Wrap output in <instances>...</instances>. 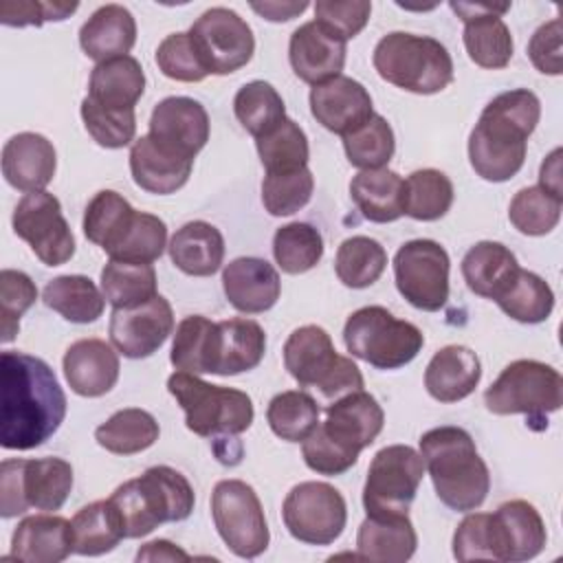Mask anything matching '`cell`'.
Segmentation results:
<instances>
[{
	"mask_svg": "<svg viewBox=\"0 0 563 563\" xmlns=\"http://www.w3.org/2000/svg\"><path fill=\"white\" fill-rule=\"evenodd\" d=\"M0 444L29 451L44 444L66 418V394L37 356L4 350L0 356Z\"/></svg>",
	"mask_w": 563,
	"mask_h": 563,
	"instance_id": "6da1fadb",
	"label": "cell"
},
{
	"mask_svg": "<svg viewBox=\"0 0 563 563\" xmlns=\"http://www.w3.org/2000/svg\"><path fill=\"white\" fill-rule=\"evenodd\" d=\"M539 117L541 101L528 88H515L493 97L468 136L473 172L488 183L510 180L523 167L528 139Z\"/></svg>",
	"mask_w": 563,
	"mask_h": 563,
	"instance_id": "7a4b0ae2",
	"label": "cell"
},
{
	"mask_svg": "<svg viewBox=\"0 0 563 563\" xmlns=\"http://www.w3.org/2000/svg\"><path fill=\"white\" fill-rule=\"evenodd\" d=\"M420 455L444 506L471 512L484 504L490 473L466 429L451 424L429 429L420 438Z\"/></svg>",
	"mask_w": 563,
	"mask_h": 563,
	"instance_id": "3957f363",
	"label": "cell"
},
{
	"mask_svg": "<svg viewBox=\"0 0 563 563\" xmlns=\"http://www.w3.org/2000/svg\"><path fill=\"white\" fill-rule=\"evenodd\" d=\"M108 499L123 521L125 539L147 537L161 523L185 521L196 504L189 479L165 464L150 466L139 477L123 482Z\"/></svg>",
	"mask_w": 563,
	"mask_h": 563,
	"instance_id": "277c9868",
	"label": "cell"
},
{
	"mask_svg": "<svg viewBox=\"0 0 563 563\" xmlns=\"http://www.w3.org/2000/svg\"><path fill=\"white\" fill-rule=\"evenodd\" d=\"M167 389L185 411V424L200 438L220 442H235L255 418L253 400L246 391L211 385L198 374L174 372L167 378Z\"/></svg>",
	"mask_w": 563,
	"mask_h": 563,
	"instance_id": "5b68a950",
	"label": "cell"
},
{
	"mask_svg": "<svg viewBox=\"0 0 563 563\" xmlns=\"http://www.w3.org/2000/svg\"><path fill=\"white\" fill-rule=\"evenodd\" d=\"M380 79L416 95H435L453 81V59L444 44L429 35L387 33L372 53Z\"/></svg>",
	"mask_w": 563,
	"mask_h": 563,
	"instance_id": "8992f818",
	"label": "cell"
},
{
	"mask_svg": "<svg viewBox=\"0 0 563 563\" xmlns=\"http://www.w3.org/2000/svg\"><path fill=\"white\" fill-rule=\"evenodd\" d=\"M484 405L495 416L523 413L534 431L548 427V413L563 405V378L559 369L534 358L508 363L484 391Z\"/></svg>",
	"mask_w": 563,
	"mask_h": 563,
	"instance_id": "52a82bcc",
	"label": "cell"
},
{
	"mask_svg": "<svg viewBox=\"0 0 563 563\" xmlns=\"http://www.w3.org/2000/svg\"><path fill=\"white\" fill-rule=\"evenodd\" d=\"M284 367L301 387H314L330 402L363 389V374L356 363L341 356L330 334L314 323L290 332L284 343Z\"/></svg>",
	"mask_w": 563,
	"mask_h": 563,
	"instance_id": "ba28073f",
	"label": "cell"
},
{
	"mask_svg": "<svg viewBox=\"0 0 563 563\" xmlns=\"http://www.w3.org/2000/svg\"><path fill=\"white\" fill-rule=\"evenodd\" d=\"M345 350L376 369H398L411 363L424 345L418 325L396 319L383 306L354 310L343 325Z\"/></svg>",
	"mask_w": 563,
	"mask_h": 563,
	"instance_id": "9c48e42d",
	"label": "cell"
},
{
	"mask_svg": "<svg viewBox=\"0 0 563 563\" xmlns=\"http://www.w3.org/2000/svg\"><path fill=\"white\" fill-rule=\"evenodd\" d=\"M73 490V466L62 457L4 460L0 464V515H24L29 508L59 510Z\"/></svg>",
	"mask_w": 563,
	"mask_h": 563,
	"instance_id": "30bf717a",
	"label": "cell"
},
{
	"mask_svg": "<svg viewBox=\"0 0 563 563\" xmlns=\"http://www.w3.org/2000/svg\"><path fill=\"white\" fill-rule=\"evenodd\" d=\"M211 517L220 539L240 559H255L266 552L271 532L262 501L251 484L222 479L211 493Z\"/></svg>",
	"mask_w": 563,
	"mask_h": 563,
	"instance_id": "8fae6325",
	"label": "cell"
},
{
	"mask_svg": "<svg viewBox=\"0 0 563 563\" xmlns=\"http://www.w3.org/2000/svg\"><path fill=\"white\" fill-rule=\"evenodd\" d=\"M424 475L420 451L409 444L383 446L369 462L363 486L365 515H409Z\"/></svg>",
	"mask_w": 563,
	"mask_h": 563,
	"instance_id": "7c38bea8",
	"label": "cell"
},
{
	"mask_svg": "<svg viewBox=\"0 0 563 563\" xmlns=\"http://www.w3.org/2000/svg\"><path fill=\"white\" fill-rule=\"evenodd\" d=\"M451 260L435 240H409L394 255L398 292L418 310L438 312L449 301Z\"/></svg>",
	"mask_w": 563,
	"mask_h": 563,
	"instance_id": "4fadbf2b",
	"label": "cell"
},
{
	"mask_svg": "<svg viewBox=\"0 0 563 563\" xmlns=\"http://www.w3.org/2000/svg\"><path fill=\"white\" fill-rule=\"evenodd\" d=\"M282 519L297 541L330 545L347 523V506L334 486L325 482H301L288 490L282 504Z\"/></svg>",
	"mask_w": 563,
	"mask_h": 563,
	"instance_id": "5bb4252c",
	"label": "cell"
},
{
	"mask_svg": "<svg viewBox=\"0 0 563 563\" xmlns=\"http://www.w3.org/2000/svg\"><path fill=\"white\" fill-rule=\"evenodd\" d=\"M11 224L46 266H62L75 255V235L62 213V202L44 189L20 198Z\"/></svg>",
	"mask_w": 563,
	"mask_h": 563,
	"instance_id": "9a60e30c",
	"label": "cell"
},
{
	"mask_svg": "<svg viewBox=\"0 0 563 563\" xmlns=\"http://www.w3.org/2000/svg\"><path fill=\"white\" fill-rule=\"evenodd\" d=\"M209 75H231L246 66L255 53V37L233 9L211 7L189 29Z\"/></svg>",
	"mask_w": 563,
	"mask_h": 563,
	"instance_id": "2e32d148",
	"label": "cell"
},
{
	"mask_svg": "<svg viewBox=\"0 0 563 563\" xmlns=\"http://www.w3.org/2000/svg\"><path fill=\"white\" fill-rule=\"evenodd\" d=\"M449 7L464 22V48L473 64L499 70L512 59L515 42L510 29L501 15L510 4H486V2H449Z\"/></svg>",
	"mask_w": 563,
	"mask_h": 563,
	"instance_id": "e0dca14e",
	"label": "cell"
},
{
	"mask_svg": "<svg viewBox=\"0 0 563 563\" xmlns=\"http://www.w3.org/2000/svg\"><path fill=\"white\" fill-rule=\"evenodd\" d=\"M108 330L112 345L125 358H147L174 332L172 303L156 295L136 308H114Z\"/></svg>",
	"mask_w": 563,
	"mask_h": 563,
	"instance_id": "ac0fdd59",
	"label": "cell"
},
{
	"mask_svg": "<svg viewBox=\"0 0 563 563\" xmlns=\"http://www.w3.org/2000/svg\"><path fill=\"white\" fill-rule=\"evenodd\" d=\"M385 424V411L378 400L365 391H352L325 407V420L319 422V431L343 451L358 457L367 449Z\"/></svg>",
	"mask_w": 563,
	"mask_h": 563,
	"instance_id": "d6986e66",
	"label": "cell"
},
{
	"mask_svg": "<svg viewBox=\"0 0 563 563\" xmlns=\"http://www.w3.org/2000/svg\"><path fill=\"white\" fill-rule=\"evenodd\" d=\"M147 134L169 152L194 161L209 141V114L191 97H165L152 110Z\"/></svg>",
	"mask_w": 563,
	"mask_h": 563,
	"instance_id": "ffe728a7",
	"label": "cell"
},
{
	"mask_svg": "<svg viewBox=\"0 0 563 563\" xmlns=\"http://www.w3.org/2000/svg\"><path fill=\"white\" fill-rule=\"evenodd\" d=\"M345 53L347 42L317 20L297 26L288 42L292 73L310 86L339 77L345 66Z\"/></svg>",
	"mask_w": 563,
	"mask_h": 563,
	"instance_id": "44dd1931",
	"label": "cell"
},
{
	"mask_svg": "<svg viewBox=\"0 0 563 563\" xmlns=\"http://www.w3.org/2000/svg\"><path fill=\"white\" fill-rule=\"evenodd\" d=\"M308 99L317 123L341 136L361 128L374 114L367 88L347 75L312 86Z\"/></svg>",
	"mask_w": 563,
	"mask_h": 563,
	"instance_id": "7402d4cb",
	"label": "cell"
},
{
	"mask_svg": "<svg viewBox=\"0 0 563 563\" xmlns=\"http://www.w3.org/2000/svg\"><path fill=\"white\" fill-rule=\"evenodd\" d=\"M222 288L238 312L260 314L277 303L282 279L262 257H235L222 271Z\"/></svg>",
	"mask_w": 563,
	"mask_h": 563,
	"instance_id": "603a6c76",
	"label": "cell"
},
{
	"mask_svg": "<svg viewBox=\"0 0 563 563\" xmlns=\"http://www.w3.org/2000/svg\"><path fill=\"white\" fill-rule=\"evenodd\" d=\"M55 169L57 154L44 134L20 132L2 147V176L18 191H42L53 180Z\"/></svg>",
	"mask_w": 563,
	"mask_h": 563,
	"instance_id": "cb8c5ba5",
	"label": "cell"
},
{
	"mask_svg": "<svg viewBox=\"0 0 563 563\" xmlns=\"http://www.w3.org/2000/svg\"><path fill=\"white\" fill-rule=\"evenodd\" d=\"M64 376L70 389L84 398L108 394L119 380V356L103 339H79L64 354Z\"/></svg>",
	"mask_w": 563,
	"mask_h": 563,
	"instance_id": "d4e9b609",
	"label": "cell"
},
{
	"mask_svg": "<svg viewBox=\"0 0 563 563\" xmlns=\"http://www.w3.org/2000/svg\"><path fill=\"white\" fill-rule=\"evenodd\" d=\"M493 515L499 561H530L545 548L548 532L539 510L526 499L504 501Z\"/></svg>",
	"mask_w": 563,
	"mask_h": 563,
	"instance_id": "484cf974",
	"label": "cell"
},
{
	"mask_svg": "<svg viewBox=\"0 0 563 563\" xmlns=\"http://www.w3.org/2000/svg\"><path fill=\"white\" fill-rule=\"evenodd\" d=\"M75 552L73 523L59 515L24 517L11 537V559L26 563H59Z\"/></svg>",
	"mask_w": 563,
	"mask_h": 563,
	"instance_id": "4316f807",
	"label": "cell"
},
{
	"mask_svg": "<svg viewBox=\"0 0 563 563\" xmlns=\"http://www.w3.org/2000/svg\"><path fill=\"white\" fill-rule=\"evenodd\" d=\"M191 165L194 161L169 152L150 134H143L130 147L132 178L147 194L167 196L178 191L189 180Z\"/></svg>",
	"mask_w": 563,
	"mask_h": 563,
	"instance_id": "83f0119b",
	"label": "cell"
},
{
	"mask_svg": "<svg viewBox=\"0 0 563 563\" xmlns=\"http://www.w3.org/2000/svg\"><path fill=\"white\" fill-rule=\"evenodd\" d=\"M482 378L479 356L466 345L440 347L427 369L424 387L438 402H457L475 391Z\"/></svg>",
	"mask_w": 563,
	"mask_h": 563,
	"instance_id": "f1b7e54d",
	"label": "cell"
},
{
	"mask_svg": "<svg viewBox=\"0 0 563 563\" xmlns=\"http://www.w3.org/2000/svg\"><path fill=\"white\" fill-rule=\"evenodd\" d=\"M418 545L409 515H367L356 532V556L378 563H405Z\"/></svg>",
	"mask_w": 563,
	"mask_h": 563,
	"instance_id": "f546056e",
	"label": "cell"
},
{
	"mask_svg": "<svg viewBox=\"0 0 563 563\" xmlns=\"http://www.w3.org/2000/svg\"><path fill=\"white\" fill-rule=\"evenodd\" d=\"M136 42V20L123 4L99 7L79 29L81 51L99 62L128 55Z\"/></svg>",
	"mask_w": 563,
	"mask_h": 563,
	"instance_id": "4dcf8cb0",
	"label": "cell"
},
{
	"mask_svg": "<svg viewBox=\"0 0 563 563\" xmlns=\"http://www.w3.org/2000/svg\"><path fill=\"white\" fill-rule=\"evenodd\" d=\"M266 352L264 328L253 319L218 321L211 374L235 376L257 367Z\"/></svg>",
	"mask_w": 563,
	"mask_h": 563,
	"instance_id": "1f68e13d",
	"label": "cell"
},
{
	"mask_svg": "<svg viewBox=\"0 0 563 563\" xmlns=\"http://www.w3.org/2000/svg\"><path fill=\"white\" fill-rule=\"evenodd\" d=\"M172 264L191 277H209L220 271L224 260V238L218 227L191 220L176 229L167 244Z\"/></svg>",
	"mask_w": 563,
	"mask_h": 563,
	"instance_id": "d6a6232c",
	"label": "cell"
},
{
	"mask_svg": "<svg viewBox=\"0 0 563 563\" xmlns=\"http://www.w3.org/2000/svg\"><path fill=\"white\" fill-rule=\"evenodd\" d=\"M350 196L369 222L387 224L405 216V178L394 169L358 172L350 183Z\"/></svg>",
	"mask_w": 563,
	"mask_h": 563,
	"instance_id": "836d02e7",
	"label": "cell"
},
{
	"mask_svg": "<svg viewBox=\"0 0 563 563\" xmlns=\"http://www.w3.org/2000/svg\"><path fill=\"white\" fill-rule=\"evenodd\" d=\"M145 90V73L136 57L121 55L99 62L88 81V97L106 108L134 110Z\"/></svg>",
	"mask_w": 563,
	"mask_h": 563,
	"instance_id": "e575fe53",
	"label": "cell"
},
{
	"mask_svg": "<svg viewBox=\"0 0 563 563\" xmlns=\"http://www.w3.org/2000/svg\"><path fill=\"white\" fill-rule=\"evenodd\" d=\"M519 271L515 253L501 242L482 240L473 244L462 260V277L471 292L495 299Z\"/></svg>",
	"mask_w": 563,
	"mask_h": 563,
	"instance_id": "d590c367",
	"label": "cell"
},
{
	"mask_svg": "<svg viewBox=\"0 0 563 563\" xmlns=\"http://www.w3.org/2000/svg\"><path fill=\"white\" fill-rule=\"evenodd\" d=\"M42 301L70 323H92L103 314L106 297L86 275H59L42 290Z\"/></svg>",
	"mask_w": 563,
	"mask_h": 563,
	"instance_id": "8d00e7d4",
	"label": "cell"
},
{
	"mask_svg": "<svg viewBox=\"0 0 563 563\" xmlns=\"http://www.w3.org/2000/svg\"><path fill=\"white\" fill-rule=\"evenodd\" d=\"M161 435L156 418L139 407L114 411L103 424L95 429L99 446L114 455H134L150 449Z\"/></svg>",
	"mask_w": 563,
	"mask_h": 563,
	"instance_id": "74e56055",
	"label": "cell"
},
{
	"mask_svg": "<svg viewBox=\"0 0 563 563\" xmlns=\"http://www.w3.org/2000/svg\"><path fill=\"white\" fill-rule=\"evenodd\" d=\"M70 523L75 552L81 556H101L125 539L123 521L110 499H99L79 508Z\"/></svg>",
	"mask_w": 563,
	"mask_h": 563,
	"instance_id": "f35d334b",
	"label": "cell"
},
{
	"mask_svg": "<svg viewBox=\"0 0 563 563\" xmlns=\"http://www.w3.org/2000/svg\"><path fill=\"white\" fill-rule=\"evenodd\" d=\"M134 216L136 209L121 194L112 189H101L86 205L84 235L88 242L110 253L130 229Z\"/></svg>",
	"mask_w": 563,
	"mask_h": 563,
	"instance_id": "ab89813d",
	"label": "cell"
},
{
	"mask_svg": "<svg viewBox=\"0 0 563 563\" xmlns=\"http://www.w3.org/2000/svg\"><path fill=\"white\" fill-rule=\"evenodd\" d=\"M493 301L504 314L519 323H541L552 314L554 292L543 277L519 266L515 277Z\"/></svg>",
	"mask_w": 563,
	"mask_h": 563,
	"instance_id": "60d3db41",
	"label": "cell"
},
{
	"mask_svg": "<svg viewBox=\"0 0 563 563\" xmlns=\"http://www.w3.org/2000/svg\"><path fill=\"white\" fill-rule=\"evenodd\" d=\"M218 323L202 314H189L176 325L169 361L178 372L211 374Z\"/></svg>",
	"mask_w": 563,
	"mask_h": 563,
	"instance_id": "b9f144b4",
	"label": "cell"
},
{
	"mask_svg": "<svg viewBox=\"0 0 563 563\" xmlns=\"http://www.w3.org/2000/svg\"><path fill=\"white\" fill-rule=\"evenodd\" d=\"M101 292L112 308H136L154 299L156 271L152 264L110 260L101 268Z\"/></svg>",
	"mask_w": 563,
	"mask_h": 563,
	"instance_id": "7bdbcfd3",
	"label": "cell"
},
{
	"mask_svg": "<svg viewBox=\"0 0 563 563\" xmlns=\"http://www.w3.org/2000/svg\"><path fill=\"white\" fill-rule=\"evenodd\" d=\"M387 266V251L367 235H352L341 242L334 257V273L347 288H367L383 275Z\"/></svg>",
	"mask_w": 563,
	"mask_h": 563,
	"instance_id": "ee69618b",
	"label": "cell"
},
{
	"mask_svg": "<svg viewBox=\"0 0 563 563\" xmlns=\"http://www.w3.org/2000/svg\"><path fill=\"white\" fill-rule=\"evenodd\" d=\"M321 407L303 389H288L271 398L266 420L271 431L286 442H303L319 424Z\"/></svg>",
	"mask_w": 563,
	"mask_h": 563,
	"instance_id": "f6af8a7d",
	"label": "cell"
},
{
	"mask_svg": "<svg viewBox=\"0 0 563 563\" xmlns=\"http://www.w3.org/2000/svg\"><path fill=\"white\" fill-rule=\"evenodd\" d=\"M453 183L440 169H416L405 180V216L433 222L446 216L453 205Z\"/></svg>",
	"mask_w": 563,
	"mask_h": 563,
	"instance_id": "bcb514c9",
	"label": "cell"
},
{
	"mask_svg": "<svg viewBox=\"0 0 563 563\" xmlns=\"http://www.w3.org/2000/svg\"><path fill=\"white\" fill-rule=\"evenodd\" d=\"M233 112L242 128L255 139L268 134L286 119V106L282 95L262 79L249 81L235 92Z\"/></svg>",
	"mask_w": 563,
	"mask_h": 563,
	"instance_id": "7dc6e473",
	"label": "cell"
},
{
	"mask_svg": "<svg viewBox=\"0 0 563 563\" xmlns=\"http://www.w3.org/2000/svg\"><path fill=\"white\" fill-rule=\"evenodd\" d=\"M255 147L266 174H284L308 167V136L301 125L288 117L275 130L255 139Z\"/></svg>",
	"mask_w": 563,
	"mask_h": 563,
	"instance_id": "c3c4849f",
	"label": "cell"
},
{
	"mask_svg": "<svg viewBox=\"0 0 563 563\" xmlns=\"http://www.w3.org/2000/svg\"><path fill=\"white\" fill-rule=\"evenodd\" d=\"M273 255L284 273L301 275L321 262L323 238L308 222L284 224L273 235Z\"/></svg>",
	"mask_w": 563,
	"mask_h": 563,
	"instance_id": "681fc988",
	"label": "cell"
},
{
	"mask_svg": "<svg viewBox=\"0 0 563 563\" xmlns=\"http://www.w3.org/2000/svg\"><path fill=\"white\" fill-rule=\"evenodd\" d=\"M343 150L350 165L363 169H380L385 167L396 150L394 130L385 117L372 114L361 128L341 136Z\"/></svg>",
	"mask_w": 563,
	"mask_h": 563,
	"instance_id": "f907efd6",
	"label": "cell"
},
{
	"mask_svg": "<svg viewBox=\"0 0 563 563\" xmlns=\"http://www.w3.org/2000/svg\"><path fill=\"white\" fill-rule=\"evenodd\" d=\"M563 198L545 191L543 187H523L515 194L508 207L510 224L523 235H545L556 229L561 220Z\"/></svg>",
	"mask_w": 563,
	"mask_h": 563,
	"instance_id": "816d5d0a",
	"label": "cell"
},
{
	"mask_svg": "<svg viewBox=\"0 0 563 563\" xmlns=\"http://www.w3.org/2000/svg\"><path fill=\"white\" fill-rule=\"evenodd\" d=\"M167 246V224L145 211H136L130 229L121 238V242L108 253L110 260L134 262V264H152L156 262Z\"/></svg>",
	"mask_w": 563,
	"mask_h": 563,
	"instance_id": "f5cc1de1",
	"label": "cell"
},
{
	"mask_svg": "<svg viewBox=\"0 0 563 563\" xmlns=\"http://www.w3.org/2000/svg\"><path fill=\"white\" fill-rule=\"evenodd\" d=\"M314 191V176L308 167L284 174H266L262 180L264 209L275 216H292L303 209Z\"/></svg>",
	"mask_w": 563,
	"mask_h": 563,
	"instance_id": "db71d44e",
	"label": "cell"
},
{
	"mask_svg": "<svg viewBox=\"0 0 563 563\" xmlns=\"http://www.w3.org/2000/svg\"><path fill=\"white\" fill-rule=\"evenodd\" d=\"M81 119H84L86 132L101 147L119 150L134 141V134H136L134 110L106 108L86 95L81 101Z\"/></svg>",
	"mask_w": 563,
	"mask_h": 563,
	"instance_id": "11a10c76",
	"label": "cell"
},
{
	"mask_svg": "<svg viewBox=\"0 0 563 563\" xmlns=\"http://www.w3.org/2000/svg\"><path fill=\"white\" fill-rule=\"evenodd\" d=\"M156 66L165 77H169L174 81H185V84L202 81L209 75L189 31L187 33H183V31L169 33L158 44Z\"/></svg>",
	"mask_w": 563,
	"mask_h": 563,
	"instance_id": "9f6ffc18",
	"label": "cell"
},
{
	"mask_svg": "<svg viewBox=\"0 0 563 563\" xmlns=\"http://www.w3.org/2000/svg\"><path fill=\"white\" fill-rule=\"evenodd\" d=\"M37 288L33 279L13 268H2L0 273V317H2V343L15 339L20 330V317L35 303Z\"/></svg>",
	"mask_w": 563,
	"mask_h": 563,
	"instance_id": "6f0895ef",
	"label": "cell"
},
{
	"mask_svg": "<svg viewBox=\"0 0 563 563\" xmlns=\"http://www.w3.org/2000/svg\"><path fill=\"white\" fill-rule=\"evenodd\" d=\"M453 556L457 561H499L497 534L490 512H471L460 521L453 534Z\"/></svg>",
	"mask_w": 563,
	"mask_h": 563,
	"instance_id": "680465c9",
	"label": "cell"
},
{
	"mask_svg": "<svg viewBox=\"0 0 563 563\" xmlns=\"http://www.w3.org/2000/svg\"><path fill=\"white\" fill-rule=\"evenodd\" d=\"M372 2L367 0H317L314 20L343 37L345 42L356 37L369 22Z\"/></svg>",
	"mask_w": 563,
	"mask_h": 563,
	"instance_id": "91938a15",
	"label": "cell"
},
{
	"mask_svg": "<svg viewBox=\"0 0 563 563\" xmlns=\"http://www.w3.org/2000/svg\"><path fill=\"white\" fill-rule=\"evenodd\" d=\"M301 455H303V462L310 471H314L319 475H328V477L343 475L358 460L356 455L343 451L332 440H328L319 431V427L301 442Z\"/></svg>",
	"mask_w": 563,
	"mask_h": 563,
	"instance_id": "94428289",
	"label": "cell"
},
{
	"mask_svg": "<svg viewBox=\"0 0 563 563\" xmlns=\"http://www.w3.org/2000/svg\"><path fill=\"white\" fill-rule=\"evenodd\" d=\"M77 2H2L0 22L7 26H42L44 22H62L77 11Z\"/></svg>",
	"mask_w": 563,
	"mask_h": 563,
	"instance_id": "6125c7cd",
	"label": "cell"
},
{
	"mask_svg": "<svg viewBox=\"0 0 563 563\" xmlns=\"http://www.w3.org/2000/svg\"><path fill=\"white\" fill-rule=\"evenodd\" d=\"M561 20L554 18L545 24H541L530 42H528V57L532 66L543 73V75H561L563 62H561V51H563V40H561Z\"/></svg>",
	"mask_w": 563,
	"mask_h": 563,
	"instance_id": "be15d7a7",
	"label": "cell"
},
{
	"mask_svg": "<svg viewBox=\"0 0 563 563\" xmlns=\"http://www.w3.org/2000/svg\"><path fill=\"white\" fill-rule=\"evenodd\" d=\"M251 9L268 22H288L308 9V2H251Z\"/></svg>",
	"mask_w": 563,
	"mask_h": 563,
	"instance_id": "e7e4bbea",
	"label": "cell"
},
{
	"mask_svg": "<svg viewBox=\"0 0 563 563\" xmlns=\"http://www.w3.org/2000/svg\"><path fill=\"white\" fill-rule=\"evenodd\" d=\"M187 559L189 554L167 539L150 541L136 552V561H187Z\"/></svg>",
	"mask_w": 563,
	"mask_h": 563,
	"instance_id": "03108f58",
	"label": "cell"
},
{
	"mask_svg": "<svg viewBox=\"0 0 563 563\" xmlns=\"http://www.w3.org/2000/svg\"><path fill=\"white\" fill-rule=\"evenodd\" d=\"M539 187H543L545 191L563 198V187H561V147L552 150L545 161L541 163V172H539Z\"/></svg>",
	"mask_w": 563,
	"mask_h": 563,
	"instance_id": "003e7915",
	"label": "cell"
}]
</instances>
